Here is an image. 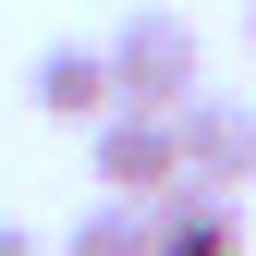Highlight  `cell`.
I'll return each mask as SVG.
<instances>
[{
    "instance_id": "cell-1",
    "label": "cell",
    "mask_w": 256,
    "mask_h": 256,
    "mask_svg": "<svg viewBox=\"0 0 256 256\" xmlns=\"http://www.w3.org/2000/svg\"><path fill=\"white\" fill-rule=\"evenodd\" d=\"M98 49H110V98H122V110H183V98L208 86V37L171 12V0H134Z\"/></svg>"
},
{
    "instance_id": "cell-2",
    "label": "cell",
    "mask_w": 256,
    "mask_h": 256,
    "mask_svg": "<svg viewBox=\"0 0 256 256\" xmlns=\"http://www.w3.org/2000/svg\"><path fill=\"white\" fill-rule=\"evenodd\" d=\"M86 158H98V183H110V196H134V208H158V196L183 183L171 110H98V122H86Z\"/></svg>"
},
{
    "instance_id": "cell-3",
    "label": "cell",
    "mask_w": 256,
    "mask_h": 256,
    "mask_svg": "<svg viewBox=\"0 0 256 256\" xmlns=\"http://www.w3.org/2000/svg\"><path fill=\"white\" fill-rule=\"evenodd\" d=\"M171 134H183V183H220V196H244V183H256V98L196 86V98L171 110Z\"/></svg>"
},
{
    "instance_id": "cell-4",
    "label": "cell",
    "mask_w": 256,
    "mask_h": 256,
    "mask_svg": "<svg viewBox=\"0 0 256 256\" xmlns=\"http://www.w3.org/2000/svg\"><path fill=\"white\" fill-rule=\"evenodd\" d=\"M24 98H37L49 122H98V110H122V98H110V49H98V37H61V49H37Z\"/></svg>"
},
{
    "instance_id": "cell-5",
    "label": "cell",
    "mask_w": 256,
    "mask_h": 256,
    "mask_svg": "<svg viewBox=\"0 0 256 256\" xmlns=\"http://www.w3.org/2000/svg\"><path fill=\"white\" fill-rule=\"evenodd\" d=\"M158 256H244V208L220 183H171L158 196Z\"/></svg>"
},
{
    "instance_id": "cell-6",
    "label": "cell",
    "mask_w": 256,
    "mask_h": 256,
    "mask_svg": "<svg viewBox=\"0 0 256 256\" xmlns=\"http://www.w3.org/2000/svg\"><path fill=\"white\" fill-rule=\"evenodd\" d=\"M49 256H158V208H134V196H98L74 232L49 244Z\"/></svg>"
},
{
    "instance_id": "cell-7",
    "label": "cell",
    "mask_w": 256,
    "mask_h": 256,
    "mask_svg": "<svg viewBox=\"0 0 256 256\" xmlns=\"http://www.w3.org/2000/svg\"><path fill=\"white\" fill-rule=\"evenodd\" d=\"M0 256H49V244H37V232H24V220H0Z\"/></svg>"
},
{
    "instance_id": "cell-8",
    "label": "cell",
    "mask_w": 256,
    "mask_h": 256,
    "mask_svg": "<svg viewBox=\"0 0 256 256\" xmlns=\"http://www.w3.org/2000/svg\"><path fill=\"white\" fill-rule=\"evenodd\" d=\"M244 49H256V0H244Z\"/></svg>"
}]
</instances>
